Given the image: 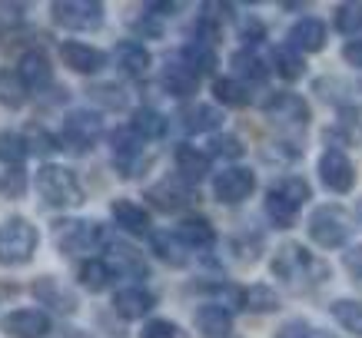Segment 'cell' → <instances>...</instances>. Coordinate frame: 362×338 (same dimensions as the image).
Listing matches in <instances>:
<instances>
[{"instance_id":"cell-1","label":"cell","mask_w":362,"mask_h":338,"mask_svg":"<svg viewBox=\"0 0 362 338\" xmlns=\"http://www.w3.org/2000/svg\"><path fill=\"white\" fill-rule=\"evenodd\" d=\"M276 279H283L286 285H319L329 279V265L319 262L306 246L299 242H283L279 249L273 252V262H269Z\"/></svg>"},{"instance_id":"cell-2","label":"cell","mask_w":362,"mask_h":338,"mask_svg":"<svg viewBox=\"0 0 362 338\" xmlns=\"http://www.w3.org/2000/svg\"><path fill=\"white\" fill-rule=\"evenodd\" d=\"M33 183H37L40 199L54 209H77L83 203V189H80L74 169H66V166H54V163L40 166Z\"/></svg>"},{"instance_id":"cell-3","label":"cell","mask_w":362,"mask_h":338,"mask_svg":"<svg viewBox=\"0 0 362 338\" xmlns=\"http://www.w3.org/2000/svg\"><path fill=\"white\" fill-rule=\"evenodd\" d=\"M40 232L23 216H11L0 222V265H27L37 255Z\"/></svg>"},{"instance_id":"cell-4","label":"cell","mask_w":362,"mask_h":338,"mask_svg":"<svg viewBox=\"0 0 362 338\" xmlns=\"http://www.w3.org/2000/svg\"><path fill=\"white\" fill-rule=\"evenodd\" d=\"M309 239L322 246V249H342L352 236V216L336 203H326V206H316L313 216L306 222Z\"/></svg>"},{"instance_id":"cell-5","label":"cell","mask_w":362,"mask_h":338,"mask_svg":"<svg viewBox=\"0 0 362 338\" xmlns=\"http://www.w3.org/2000/svg\"><path fill=\"white\" fill-rule=\"evenodd\" d=\"M54 242L66 255H83V252H93L97 246H103L107 236H103V226L93 219H60V222H54Z\"/></svg>"},{"instance_id":"cell-6","label":"cell","mask_w":362,"mask_h":338,"mask_svg":"<svg viewBox=\"0 0 362 338\" xmlns=\"http://www.w3.org/2000/svg\"><path fill=\"white\" fill-rule=\"evenodd\" d=\"M50 13L66 30H97L103 23V4L97 0H57Z\"/></svg>"},{"instance_id":"cell-7","label":"cell","mask_w":362,"mask_h":338,"mask_svg":"<svg viewBox=\"0 0 362 338\" xmlns=\"http://www.w3.org/2000/svg\"><path fill=\"white\" fill-rule=\"evenodd\" d=\"M266 120L279 123V126H293V130H303V126H309V120H313V109H309V103L299 93H289V90H283V93H273V97L266 99Z\"/></svg>"},{"instance_id":"cell-8","label":"cell","mask_w":362,"mask_h":338,"mask_svg":"<svg viewBox=\"0 0 362 338\" xmlns=\"http://www.w3.org/2000/svg\"><path fill=\"white\" fill-rule=\"evenodd\" d=\"M103 136V120L100 113H87V109H74L64 120V143L74 153H87L93 150V143Z\"/></svg>"},{"instance_id":"cell-9","label":"cell","mask_w":362,"mask_h":338,"mask_svg":"<svg viewBox=\"0 0 362 338\" xmlns=\"http://www.w3.org/2000/svg\"><path fill=\"white\" fill-rule=\"evenodd\" d=\"M256 189V173L246 169V166H230L223 169L216 179H213V196L223 206H236V203H246Z\"/></svg>"},{"instance_id":"cell-10","label":"cell","mask_w":362,"mask_h":338,"mask_svg":"<svg viewBox=\"0 0 362 338\" xmlns=\"http://www.w3.org/2000/svg\"><path fill=\"white\" fill-rule=\"evenodd\" d=\"M319 179L326 183V189L332 193H349L356 186V166L339 146H329L326 153L319 156Z\"/></svg>"},{"instance_id":"cell-11","label":"cell","mask_w":362,"mask_h":338,"mask_svg":"<svg viewBox=\"0 0 362 338\" xmlns=\"http://www.w3.org/2000/svg\"><path fill=\"white\" fill-rule=\"evenodd\" d=\"M110 153H113V166L120 169V176H136L143 169V140L130 126H120L113 130L110 136Z\"/></svg>"},{"instance_id":"cell-12","label":"cell","mask_w":362,"mask_h":338,"mask_svg":"<svg viewBox=\"0 0 362 338\" xmlns=\"http://www.w3.org/2000/svg\"><path fill=\"white\" fill-rule=\"evenodd\" d=\"M107 265H110L113 275H123V279H146L150 275V265L143 259V252H136L127 242H110L107 246Z\"/></svg>"},{"instance_id":"cell-13","label":"cell","mask_w":362,"mask_h":338,"mask_svg":"<svg viewBox=\"0 0 362 338\" xmlns=\"http://www.w3.org/2000/svg\"><path fill=\"white\" fill-rule=\"evenodd\" d=\"M60 60L74 73H97V70L107 66V54L103 50H97V47H90V44H80V40H64L60 44Z\"/></svg>"},{"instance_id":"cell-14","label":"cell","mask_w":362,"mask_h":338,"mask_svg":"<svg viewBox=\"0 0 362 338\" xmlns=\"http://www.w3.org/2000/svg\"><path fill=\"white\" fill-rule=\"evenodd\" d=\"M17 77L27 87V93H40V90H50V83H54V66L40 50H27L17 64Z\"/></svg>"},{"instance_id":"cell-15","label":"cell","mask_w":362,"mask_h":338,"mask_svg":"<svg viewBox=\"0 0 362 338\" xmlns=\"http://www.w3.org/2000/svg\"><path fill=\"white\" fill-rule=\"evenodd\" d=\"M156 306V295L150 289H143V285H127L120 292L113 295V312L127 322H136V318L150 315Z\"/></svg>"},{"instance_id":"cell-16","label":"cell","mask_w":362,"mask_h":338,"mask_svg":"<svg viewBox=\"0 0 362 338\" xmlns=\"http://www.w3.org/2000/svg\"><path fill=\"white\" fill-rule=\"evenodd\" d=\"M4 332L11 338H44L50 332V318L40 308H17L4 318Z\"/></svg>"},{"instance_id":"cell-17","label":"cell","mask_w":362,"mask_h":338,"mask_svg":"<svg viewBox=\"0 0 362 338\" xmlns=\"http://www.w3.org/2000/svg\"><path fill=\"white\" fill-rule=\"evenodd\" d=\"M146 199H150V206H156L160 212H180L183 206H189V186L183 179H163V183H156L146 189Z\"/></svg>"},{"instance_id":"cell-18","label":"cell","mask_w":362,"mask_h":338,"mask_svg":"<svg viewBox=\"0 0 362 338\" xmlns=\"http://www.w3.org/2000/svg\"><path fill=\"white\" fill-rule=\"evenodd\" d=\"M113 64L123 77H146V70L153 64L150 50L140 44V40H120L113 47Z\"/></svg>"},{"instance_id":"cell-19","label":"cell","mask_w":362,"mask_h":338,"mask_svg":"<svg viewBox=\"0 0 362 338\" xmlns=\"http://www.w3.org/2000/svg\"><path fill=\"white\" fill-rule=\"evenodd\" d=\"M33 298L40 306H50L54 312H64V315H70L77 308V295L70 292L66 285H60V279H54V275H44V279L33 282Z\"/></svg>"},{"instance_id":"cell-20","label":"cell","mask_w":362,"mask_h":338,"mask_svg":"<svg viewBox=\"0 0 362 338\" xmlns=\"http://www.w3.org/2000/svg\"><path fill=\"white\" fill-rule=\"evenodd\" d=\"M110 216L123 232H130V236H150V212L140 203H133V199H113Z\"/></svg>"},{"instance_id":"cell-21","label":"cell","mask_w":362,"mask_h":338,"mask_svg":"<svg viewBox=\"0 0 362 338\" xmlns=\"http://www.w3.org/2000/svg\"><path fill=\"white\" fill-rule=\"evenodd\" d=\"M193 322L206 338H223L233 332V312L223 308L220 302H203V306L193 312Z\"/></svg>"},{"instance_id":"cell-22","label":"cell","mask_w":362,"mask_h":338,"mask_svg":"<svg viewBox=\"0 0 362 338\" xmlns=\"http://www.w3.org/2000/svg\"><path fill=\"white\" fill-rule=\"evenodd\" d=\"M173 163H176L180 179H183L187 186L189 183H199V179H206V173H209V153H203V150H197V146H189V143L176 146Z\"/></svg>"},{"instance_id":"cell-23","label":"cell","mask_w":362,"mask_h":338,"mask_svg":"<svg viewBox=\"0 0 362 338\" xmlns=\"http://www.w3.org/2000/svg\"><path fill=\"white\" fill-rule=\"evenodd\" d=\"M160 83H163V90L170 93V97L176 99H189L193 93H197L199 87V77L189 70L183 60H173V64L163 66V77H160Z\"/></svg>"},{"instance_id":"cell-24","label":"cell","mask_w":362,"mask_h":338,"mask_svg":"<svg viewBox=\"0 0 362 338\" xmlns=\"http://www.w3.org/2000/svg\"><path fill=\"white\" fill-rule=\"evenodd\" d=\"M289 47H296L299 54H319L326 47V23L316 20V17H303V20L293 23L289 30Z\"/></svg>"},{"instance_id":"cell-25","label":"cell","mask_w":362,"mask_h":338,"mask_svg":"<svg viewBox=\"0 0 362 338\" xmlns=\"http://www.w3.org/2000/svg\"><path fill=\"white\" fill-rule=\"evenodd\" d=\"M176 120H180V126L187 133H213V130H220L223 113L216 107H209V103H193V107L180 109Z\"/></svg>"},{"instance_id":"cell-26","label":"cell","mask_w":362,"mask_h":338,"mask_svg":"<svg viewBox=\"0 0 362 338\" xmlns=\"http://www.w3.org/2000/svg\"><path fill=\"white\" fill-rule=\"evenodd\" d=\"M173 236L187 249H209L213 242H216V229L209 226V219L203 216H187V219H180V226L173 229Z\"/></svg>"},{"instance_id":"cell-27","label":"cell","mask_w":362,"mask_h":338,"mask_svg":"<svg viewBox=\"0 0 362 338\" xmlns=\"http://www.w3.org/2000/svg\"><path fill=\"white\" fill-rule=\"evenodd\" d=\"M233 73L240 80L243 87L250 90V83H266V77H269V66L263 64V56L252 54V50H240V54H233Z\"/></svg>"},{"instance_id":"cell-28","label":"cell","mask_w":362,"mask_h":338,"mask_svg":"<svg viewBox=\"0 0 362 338\" xmlns=\"http://www.w3.org/2000/svg\"><path fill=\"white\" fill-rule=\"evenodd\" d=\"M266 216H269V222H273L276 229H293L299 219V206L293 199H286L283 193L269 189L266 193Z\"/></svg>"},{"instance_id":"cell-29","label":"cell","mask_w":362,"mask_h":338,"mask_svg":"<svg viewBox=\"0 0 362 338\" xmlns=\"http://www.w3.org/2000/svg\"><path fill=\"white\" fill-rule=\"evenodd\" d=\"M77 279H80V285H83L87 292H107V289L113 285V272H110V265H107L103 259H87L77 269Z\"/></svg>"},{"instance_id":"cell-30","label":"cell","mask_w":362,"mask_h":338,"mask_svg":"<svg viewBox=\"0 0 362 338\" xmlns=\"http://www.w3.org/2000/svg\"><path fill=\"white\" fill-rule=\"evenodd\" d=\"M130 130L136 133L140 140H160L166 133V116L156 113V109H150V107H140V109H133Z\"/></svg>"},{"instance_id":"cell-31","label":"cell","mask_w":362,"mask_h":338,"mask_svg":"<svg viewBox=\"0 0 362 338\" xmlns=\"http://www.w3.org/2000/svg\"><path fill=\"white\" fill-rule=\"evenodd\" d=\"M150 249L166 262V265H187V246L176 239L173 232H150Z\"/></svg>"},{"instance_id":"cell-32","label":"cell","mask_w":362,"mask_h":338,"mask_svg":"<svg viewBox=\"0 0 362 338\" xmlns=\"http://www.w3.org/2000/svg\"><path fill=\"white\" fill-rule=\"evenodd\" d=\"M183 64L197 73V77H203V73H213L216 70V50L209 44H199V40H189L187 47H183Z\"/></svg>"},{"instance_id":"cell-33","label":"cell","mask_w":362,"mask_h":338,"mask_svg":"<svg viewBox=\"0 0 362 338\" xmlns=\"http://www.w3.org/2000/svg\"><path fill=\"white\" fill-rule=\"evenodd\" d=\"M273 66H276V73L283 80H289V83L306 73V60H303V54H299L296 47H276Z\"/></svg>"},{"instance_id":"cell-34","label":"cell","mask_w":362,"mask_h":338,"mask_svg":"<svg viewBox=\"0 0 362 338\" xmlns=\"http://www.w3.org/2000/svg\"><path fill=\"white\" fill-rule=\"evenodd\" d=\"M27 156L30 153H27V143H23L21 133L0 130V163L11 166V169H21Z\"/></svg>"},{"instance_id":"cell-35","label":"cell","mask_w":362,"mask_h":338,"mask_svg":"<svg viewBox=\"0 0 362 338\" xmlns=\"http://www.w3.org/2000/svg\"><path fill=\"white\" fill-rule=\"evenodd\" d=\"M332 318H336L346 332L362 338V302H356V298H336V302H332Z\"/></svg>"},{"instance_id":"cell-36","label":"cell","mask_w":362,"mask_h":338,"mask_svg":"<svg viewBox=\"0 0 362 338\" xmlns=\"http://www.w3.org/2000/svg\"><path fill=\"white\" fill-rule=\"evenodd\" d=\"M213 97H216V103H223V107H246V103H250V90L243 87L240 80L220 77L213 83Z\"/></svg>"},{"instance_id":"cell-37","label":"cell","mask_w":362,"mask_h":338,"mask_svg":"<svg viewBox=\"0 0 362 338\" xmlns=\"http://www.w3.org/2000/svg\"><path fill=\"white\" fill-rule=\"evenodd\" d=\"M243 308H250V312H276L279 308V295L269 285H250V289H243Z\"/></svg>"},{"instance_id":"cell-38","label":"cell","mask_w":362,"mask_h":338,"mask_svg":"<svg viewBox=\"0 0 362 338\" xmlns=\"http://www.w3.org/2000/svg\"><path fill=\"white\" fill-rule=\"evenodd\" d=\"M23 143H27V153H37V156H50L60 150V140H57L54 133H47L40 123H30V126H27Z\"/></svg>"},{"instance_id":"cell-39","label":"cell","mask_w":362,"mask_h":338,"mask_svg":"<svg viewBox=\"0 0 362 338\" xmlns=\"http://www.w3.org/2000/svg\"><path fill=\"white\" fill-rule=\"evenodd\" d=\"M0 103L11 109H21L27 103V87L21 83L17 70L13 73H0Z\"/></svg>"},{"instance_id":"cell-40","label":"cell","mask_w":362,"mask_h":338,"mask_svg":"<svg viewBox=\"0 0 362 338\" xmlns=\"http://www.w3.org/2000/svg\"><path fill=\"white\" fill-rule=\"evenodd\" d=\"M90 99L100 103L103 109H127V90L117 87V83H97V87L87 90Z\"/></svg>"},{"instance_id":"cell-41","label":"cell","mask_w":362,"mask_h":338,"mask_svg":"<svg viewBox=\"0 0 362 338\" xmlns=\"http://www.w3.org/2000/svg\"><path fill=\"white\" fill-rule=\"evenodd\" d=\"M336 27H339L346 37L362 30V4H339L336 11Z\"/></svg>"},{"instance_id":"cell-42","label":"cell","mask_w":362,"mask_h":338,"mask_svg":"<svg viewBox=\"0 0 362 338\" xmlns=\"http://www.w3.org/2000/svg\"><path fill=\"white\" fill-rule=\"evenodd\" d=\"M273 189H276V193H283L286 199H293L296 206H303V203L309 199V183L303 179V176H283Z\"/></svg>"},{"instance_id":"cell-43","label":"cell","mask_w":362,"mask_h":338,"mask_svg":"<svg viewBox=\"0 0 362 338\" xmlns=\"http://www.w3.org/2000/svg\"><path fill=\"white\" fill-rule=\"evenodd\" d=\"M140 338H187V332L176 322H170V318H153V322L143 325Z\"/></svg>"},{"instance_id":"cell-44","label":"cell","mask_w":362,"mask_h":338,"mask_svg":"<svg viewBox=\"0 0 362 338\" xmlns=\"http://www.w3.org/2000/svg\"><path fill=\"white\" fill-rule=\"evenodd\" d=\"M276 338H332V335H326L322 328H313L309 322H303V318H293V322L279 325Z\"/></svg>"},{"instance_id":"cell-45","label":"cell","mask_w":362,"mask_h":338,"mask_svg":"<svg viewBox=\"0 0 362 338\" xmlns=\"http://www.w3.org/2000/svg\"><path fill=\"white\" fill-rule=\"evenodd\" d=\"M209 153L226 156V159H240V156L246 153V146H243L236 136H213V140H209Z\"/></svg>"},{"instance_id":"cell-46","label":"cell","mask_w":362,"mask_h":338,"mask_svg":"<svg viewBox=\"0 0 362 338\" xmlns=\"http://www.w3.org/2000/svg\"><path fill=\"white\" fill-rule=\"evenodd\" d=\"M27 20V4H0V30H17Z\"/></svg>"},{"instance_id":"cell-47","label":"cell","mask_w":362,"mask_h":338,"mask_svg":"<svg viewBox=\"0 0 362 338\" xmlns=\"http://www.w3.org/2000/svg\"><path fill=\"white\" fill-rule=\"evenodd\" d=\"M342 265H346V272H349V279L362 289V246H352V249H346V255H342Z\"/></svg>"},{"instance_id":"cell-48","label":"cell","mask_w":362,"mask_h":338,"mask_svg":"<svg viewBox=\"0 0 362 338\" xmlns=\"http://www.w3.org/2000/svg\"><path fill=\"white\" fill-rule=\"evenodd\" d=\"M240 37H243V44L256 47L259 40H266V27L256 20V17H246V20H243V27H240Z\"/></svg>"},{"instance_id":"cell-49","label":"cell","mask_w":362,"mask_h":338,"mask_svg":"<svg viewBox=\"0 0 362 338\" xmlns=\"http://www.w3.org/2000/svg\"><path fill=\"white\" fill-rule=\"evenodd\" d=\"M0 189H7V196H21V193H23V173H21V169H11V173H7V179L0 183Z\"/></svg>"},{"instance_id":"cell-50","label":"cell","mask_w":362,"mask_h":338,"mask_svg":"<svg viewBox=\"0 0 362 338\" xmlns=\"http://www.w3.org/2000/svg\"><path fill=\"white\" fill-rule=\"evenodd\" d=\"M342 56H346V64L362 70V40H349V44L342 47Z\"/></svg>"},{"instance_id":"cell-51","label":"cell","mask_w":362,"mask_h":338,"mask_svg":"<svg viewBox=\"0 0 362 338\" xmlns=\"http://www.w3.org/2000/svg\"><path fill=\"white\" fill-rule=\"evenodd\" d=\"M359 222H362V203H359Z\"/></svg>"}]
</instances>
